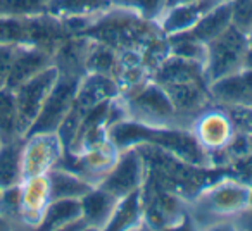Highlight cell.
Segmentation results:
<instances>
[{
    "label": "cell",
    "mask_w": 252,
    "mask_h": 231,
    "mask_svg": "<svg viewBox=\"0 0 252 231\" xmlns=\"http://www.w3.org/2000/svg\"><path fill=\"white\" fill-rule=\"evenodd\" d=\"M151 78L162 87L187 83V81H206L204 76V64L197 60L183 59L169 52V56L152 71ZM207 83V81H206Z\"/></svg>",
    "instance_id": "cell-18"
},
{
    "label": "cell",
    "mask_w": 252,
    "mask_h": 231,
    "mask_svg": "<svg viewBox=\"0 0 252 231\" xmlns=\"http://www.w3.org/2000/svg\"><path fill=\"white\" fill-rule=\"evenodd\" d=\"M16 47L18 45H0V88H4L5 83H7Z\"/></svg>",
    "instance_id": "cell-34"
},
{
    "label": "cell",
    "mask_w": 252,
    "mask_h": 231,
    "mask_svg": "<svg viewBox=\"0 0 252 231\" xmlns=\"http://www.w3.org/2000/svg\"><path fill=\"white\" fill-rule=\"evenodd\" d=\"M80 202L81 217L87 223L88 230H107V224L112 219L119 199L102 186H95L87 195L81 197Z\"/></svg>",
    "instance_id": "cell-17"
},
{
    "label": "cell",
    "mask_w": 252,
    "mask_h": 231,
    "mask_svg": "<svg viewBox=\"0 0 252 231\" xmlns=\"http://www.w3.org/2000/svg\"><path fill=\"white\" fill-rule=\"evenodd\" d=\"M159 33L162 31L158 23L144 19L135 9L128 5H111L83 35L119 52L128 49L140 50Z\"/></svg>",
    "instance_id": "cell-2"
},
{
    "label": "cell",
    "mask_w": 252,
    "mask_h": 231,
    "mask_svg": "<svg viewBox=\"0 0 252 231\" xmlns=\"http://www.w3.org/2000/svg\"><path fill=\"white\" fill-rule=\"evenodd\" d=\"M190 131L200 147L207 152V155L224 148L235 135L230 117L218 104H211L207 109H204L193 119Z\"/></svg>",
    "instance_id": "cell-11"
},
{
    "label": "cell",
    "mask_w": 252,
    "mask_h": 231,
    "mask_svg": "<svg viewBox=\"0 0 252 231\" xmlns=\"http://www.w3.org/2000/svg\"><path fill=\"white\" fill-rule=\"evenodd\" d=\"M104 2L109 5H128V7H130L131 0H104Z\"/></svg>",
    "instance_id": "cell-35"
},
{
    "label": "cell",
    "mask_w": 252,
    "mask_h": 231,
    "mask_svg": "<svg viewBox=\"0 0 252 231\" xmlns=\"http://www.w3.org/2000/svg\"><path fill=\"white\" fill-rule=\"evenodd\" d=\"M81 78L59 74L56 85L50 90L38 117L33 123L30 133H57L66 116L69 114L71 107L76 100V91L80 87Z\"/></svg>",
    "instance_id": "cell-9"
},
{
    "label": "cell",
    "mask_w": 252,
    "mask_h": 231,
    "mask_svg": "<svg viewBox=\"0 0 252 231\" xmlns=\"http://www.w3.org/2000/svg\"><path fill=\"white\" fill-rule=\"evenodd\" d=\"M94 40L85 35L66 36L54 50V66L59 74L83 78L87 74V59Z\"/></svg>",
    "instance_id": "cell-16"
},
{
    "label": "cell",
    "mask_w": 252,
    "mask_h": 231,
    "mask_svg": "<svg viewBox=\"0 0 252 231\" xmlns=\"http://www.w3.org/2000/svg\"><path fill=\"white\" fill-rule=\"evenodd\" d=\"M247 50V35L233 26L207 43V56L204 62V76L207 85L244 69Z\"/></svg>",
    "instance_id": "cell-4"
},
{
    "label": "cell",
    "mask_w": 252,
    "mask_h": 231,
    "mask_svg": "<svg viewBox=\"0 0 252 231\" xmlns=\"http://www.w3.org/2000/svg\"><path fill=\"white\" fill-rule=\"evenodd\" d=\"M245 104L252 105V93H251V95H249V98H247V100H245Z\"/></svg>",
    "instance_id": "cell-39"
},
{
    "label": "cell",
    "mask_w": 252,
    "mask_h": 231,
    "mask_svg": "<svg viewBox=\"0 0 252 231\" xmlns=\"http://www.w3.org/2000/svg\"><path fill=\"white\" fill-rule=\"evenodd\" d=\"M66 147L57 133H30L23 138V179L49 174L61 164Z\"/></svg>",
    "instance_id": "cell-6"
},
{
    "label": "cell",
    "mask_w": 252,
    "mask_h": 231,
    "mask_svg": "<svg viewBox=\"0 0 252 231\" xmlns=\"http://www.w3.org/2000/svg\"><path fill=\"white\" fill-rule=\"evenodd\" d=\"M145 178H147V162L140 147H128L119 150L116 164L98 186L111 192L118 199H123L142 190V186L145 185Z\"/></svg>",
    "instance_id": "cell-8"
},
{
    "label": "cell",
    "mask_w": 252,
    "mask_h": 231,
    "mask_svg": "<svg viewBox=\"0 0 252 231\" xmlns=\"http://www.w3.org/2000/svg\"><path fill=\"white\" fill-rule=\"evenodd\" d=\"M49 0H0V18L28 19L47 14Z\"/></svg>",
    "instance_id": "cell-29"
},
{
    "label": "cell",
    "mask_w": 252,
    "mask_h": 231,
    "mask_svg": "<svg viewBox=\"0 0 252 231\" xmlns=\"http://www.w3.org/2000/svg\"><path fill=\"white\" fill-rule=\"evenodd\" d=\"M50 199V185L47 174L25 178L19 185V203L25 228H40Z\"/></svg>",
    "instance_id": "cell-14"
},
{
    "label": "cell",
    "mask_w": 252,
    "mask_h": 231,
    "mask_svg": "<svg viewBox=\"0 0 252 231\" xmlns=\"http://www.w3.org/2000/svg\"><path fill=\"white\" fill-rule=\"evenodd\" d=\"M21 148H23V138L5 142L0 147V192L21 185L23 181Z\"/></svg>",
    "instance_id": "cell-26"
},
{
    "label": "cell",
    "mask_w": 252,
    "mask_h": 231,
    "mask_svg": "<svg viewBox=\"0 0 252 231\" xmlns=\"http://www.w3.org/2000/svg\"><path fill=\"white\" fill-rule=\"evenodd\" d=\"M209 91L213 102L218 105L245 102L252 93V69L244 67L238 73L213 81L209 83Z\"/></svg>",
    "instance_id": "cell-21"
},
{
    "label": "cell",
    "mask_w": 252,
    "mask_h": 231,
    "mask_svg": "<svg viewBox=\"0 0 252 231\" xmlns=\"http://www.w3.org/2000/svg\"><path fill=\"white\" fill-rule=\"evenodd\" d=\"M40 230H88L81 217L80 199L52 200L45 210Z\"/></svg>",
    "instance_id": "cell-20"
},
{
    "label": "cell",
    "mask_w": 252,
    "mask_h": 231,
    "mask_svg": "<svg viewBox=\"0 0 252 231\" xmlns=\"http://www.w3.org/2000/svg\"><path fill=\"white\" fill-rule=\"evenodd\" d=\"M231 26V5L230 0H224L223 4L209 11L190 31H185L192 38L199 40L202 43H209L214 38L224 33Z\"/></svg>",
    "instance_id": "cell-24"
},
{
    "label": "cell",
    "mask_w": 252,
    "mask_h": 231,
    "mask_svg": "<svg viewBox=\"0 0 252 231\" xmlns=\"http://www.w3.org/2000/svg\"><path fill=\"white\" fill-rule=\"evenodd\" d=\"M0 216L9 221L14 230L25 228L21 217V203H19V186L0 192Z\"/></svg>",
    "instance_id": "cell-30"
},
{
    "label": "cell",
    "mask_w": 252,
    "mask_h": 231,
    "mask_svg": "<svg viewBox=\"0 0 252 231\" xmlns=\"http://www.w3.org/2000/svg\"><path fill=\"white\" fill-rule=\"evenodd\" d=\"M111 7L104 0H49L47 14L64 21L73 18H97Z\"/></svg>",
    "instance_id": "cell-25"
},
{
    "label": "cell",
    "mask_w": 252,
    "mask_h": 231,
    "mask_svg": "<svg viewBox=\"0 0 252 231\" xmlns=\"http://www.w3.org/2000/svg\"><path fill=\"white\" fill-rule=\"evenodd\" d=\"M119 66V52L100 42H92L87 59V73H98L105 76H116Z\"/></svg>",
    "instance_id": "cell-28"
},
{
    "label": "cell",
    "mask_w": 252,
    "mask_h": 231,
    "mask_svg": "<svg viewBox=\"0 0 252 231\" xmlns=\"http://www.w3.org/2000/svg\"><path fill=\"white\" fill-rule=\"evenodd\" d=\"M144 195V228L168 230L180 228L189 221V200L171 190L158 188L145 183Z\"/></svg>",
    "instance_id": "cell-5"
},
{
    "label": "cell",
    "mask_w": 252,
    "mask_h": 231,
    "mask_svg": "<svg viewBox=\"0 0 252 231\" xmlns=\"http://www.w3.org/2000/svg\"><path fill=\"white\" fill-rule=\"evenodd\" d=\"M230 117L233 131L238 135H252V105L245 102L221 105Z\"/></svg>",
    "instance_id": "cell-31"
},
{
    "label": "cell",
    "mask_w": 252,
    "mask_h": 231,
    "mask_svg": "<svg viewBox=\"0 0 252 231\" xmlns=\"http://www.w3.org/2000/svg\"><path fill=\"white\" fill-rule=\"evenodd\" d=\"M252 209V185L237 174L206 183L189 200V223L193 228H237Z\"/></svg>",
    "instance_id": "cell-1"
},
{
    "label": "cell",
    "mask_w": 252,
    "mask_h": 231,
    "mask_svg": "<svg viewBox=\"0 0 252 231\" xmlns=\"http://www.w3.org/2000/svg\"><path fill=\"white\" fill-rule=\"evenodd\" d=\"M119 100L128 119L156 128H183L168 90L152 78L135 90L119 95Z\"/></svg>",
    "instance_id": "cell-3"
},
{
    "label": "cell",
    "mask_w": 252,
    "mask_h": 231,
    "mask_svg": "<svg viewBox=\"0 0 252 231\" xmlns=\"http://www.w3.org/2000/svg\"><path fill=\"white\" fill-rule=\"evenodd\" d=\"M164 88L171 97L178 119L185 130H190L197 116L211 104H214L209 85L206 81H187V83L169 85Z\"/></svg>",
    "instance_id": "cell-12"
},
{
    "label": "cell",
    "mask_w": 252,
    "mask_h": 231,
    "mask_svg": "<svg viewBox=\"0 0 252 231\" xmlns=\"http://www.w3.org/2000/svg\"><path fill=\"white\" fill-rule=\"evenodd\" d=\"M54 64V52L36 45H18L9 71L5 88L14 91L25 81L32 80L43 69Z\"/></svg>",
    "instance_id": "cell-15"
},
{
    "label": "cell",
    "mask_w": 252,
    "mask_h": 231,
    "mask_svg": "<svg viewBox=\"0 0 252 231\" xmlns=\"http://www.w3.org/2000/svg\"><path fill=\"white\" fill-rule=\"evenodd\" d=\"M23 138L19 135L18 123V105L16 95L9 88H0V140L12 142Z\"/></svg>",
    "instance_id": "cell-27"
},
{
    "label": "cell",
    "mask_w": 252,
    "mask_h": 231,
    "mask_svg": "<svg viewBox=\"0 0 252 231\" xmlns=\"http://www.w3.org/2000/svg\"><path fill=\"white\" fill-rule=\"evenodd\" d=\"M57 78H59V71L57 67L49 66L33 76L32 80L25 81L21 87L14 90L16 95V105H18V123H19V135L23 138L28 135L32 130L33 123L38 117L40 111H42L43 104H45L47 97H49L50 90L56 85Z\"/></svg>",
    "instance_id": "cell-7"
},
{
    "label": "cell",
    "mask_w": 252,
    "mask_h": 231,
    "mask_svg": "<svg viewBox=\"0 0 252 231\" xmlns=\"http://www.w3.org/2000/svg\"><path fill=\"white\" fill-rule=\"evenodd\" d=\"M116 97H119V87L114 78L98 73H87L80 81L74 105L83 111H88Z\"/></svg>",
    "instance_id": "cell-19"
},
{
    "label": "cell",
    "mask_w": 252,
    "mask_h": 231,
    "mask_svg": "<svg viewBox=\"0 0 252 231\" xmlns=\"http://www.w3.org/2000/svg\"><path fill=\"white\" fill-rule=\"evenodd\" d=\"M247 42H249V47H252V31L247 33Z\"/></svg>",
    "instance_id": "cell-38"
},
{
    "label": "cell",
    "mask_w": 252,
    "mask_h": 231,
    "mask_svg": "<svg viewBox=\"0 0 252 231\" xmlns=\"http://www.w3.org/2000/svg\"><path fill=\"white\" fill-rule=\"evenodd\" d=\"M169 0H131L130 7L135 9L138 14L147 21L158 23L164 11L168 9Z\"/></svg>",
    "instance_id": "cell-33"
},
{
    "label": "cell",
    "mask_w": 252,
    "mask_h": 231,
    "mask_svg": "<svg viewBox=\"0 0 252 231\" xmlns=\"http://www.w3.org/2000/svg\"><path fill=\"white\" fill-rule=\"evenodd\" d=\"M245 67H249V69H252V47H249L247 56H245Z\"/></svg>",
    "instance_id": "cell-36"
},
{
    "label": "cell",
    "mask_w": 252,
    "mask_h": 231,
    "mask_svg": "<svg viewBox=\"0 0 252 231\" xmlns=\"http://www.w3.org/2000/svg\"><path fill=\"white\" fill-rule=\"evenodd\" d=\"M107 230H144V195L142 190L119 199Z\"/></svg>",
    "instance_id": "cell-23"
},
{
    "label": "cell",
    "mask_w": 252,
    "mask_h": 231,
    "mask_svg": "<svg viewBox=\"0 0 252 231\" xmlns=\"http://www.w3.org/2000/svg\"><path fill=\"white\" fill-rule=\"evenodd\" d=\"M224 0H190V2H178L169 5L158 21L161 31L166 36L180 35L190 31L204 16Z\"/></svg>",
    "instance_id": "cell-13"
},
{
    "label": "cell",
    "mask_w": 252,
    "mask_h": 231,
    "mask_svg": "<svg viewBox=\"0 0 252 231\" xmlns=\"http://www.w3.org/2000/svg\"><path fill=\"white\" fill-rule=\"evenodd\" d=\"M231 26L238 31H252V0H230Z\"/></svg>",
    "instance_id": "cell-32"
},
{
    "label": "cell",
    "mask_w": 252,
    "mask_h": 231,
    "mask_svg": "<svg viewBox=\"0 0 252 231\" xmlns=\"http://www.w3.org/2000/svg\"><path fill=\"white\" fill-rule=\"evenodd\" d=\"M50 185V199H81L92 188H95L90 181L63 166H57L47 174Z\"/></svg>",
    "instance_id": "cell-22"
},
{
    "label": "cell",
    "mask_w": 252,
    "mask_h": 231,
    "mask_svg": "<svg viewBox=\"0 0 252 231\" xmlns=\"http://www.w3.org/2000/svg\"><path fill=\"white\" fill-rule=\"evenodd\" d=\"M118 155L119 148L107 138V140L92 145L78 154L66 152L59 166L78 173L94 186H98L112 169V166L116 164Z\"/></svg>",
    "instance_id": "cell-10"
},
{
    "label": "cell",
    "mask_w": 252,
    "mask_h": 231,
    "mask_svg": "<svg viewBox=\"0 0 252 231\" xmlns=\"http://www.w3.org/2000/svg\"><path fill=\"white\" fill-rule=\"evenodd\" d=\"M178 2H190V0H169V5L178 4ZM169 5H168V7H169Z\"/></svg>",
    "instance_id": "cell-37"
},
{
    "label": "cell",
    "mask_w": 252,
    "mask_h": 231,
    "mask_svg": "<svg viewBox=\"0 0 252 231\" xmlns=\"http://www.w3.org/2000/svg\"><path fill=\"white\" fill-rule=\"evenodd\" d=\"M2 144H4V142H2V140H0V147H2Z\"/></svg>",
    "instance_id": "cell-40"
}]
</instances>
